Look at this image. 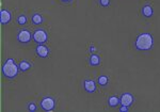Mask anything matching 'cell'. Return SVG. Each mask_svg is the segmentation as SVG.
I'll use <instances>...</instances> for the list:
<instances>
[{"mask_svg":"<svg viewBox=\"0 0 160 112\" xmlns=\"http://www.w3.org/2000/svg\"><path fill=\"white\" fill-rule=\"evenodd\" d=\"M136 48L138 50L141 51H145V50H149V49L153 48L154 45V38L151 33H141V34L138 35L136 40Z\"/></svg>","mask_w":160,"mask_h":112,"instance_id":"cell-1","label":"cell"},{"mask_svg":"<svg viewBox=\"0 0 160 112\" xmlns=\"http://www.w3.org/2000/svg\"><path fill=\"white\" fill-rule=\"evenodd\" d=\"M18 69L19 67H17L14 60L10 58L4 62L3 66H2V74L8 79H14L18 74Z\"/></svg>","mask_w":160,"mask_h":112,"instance_id":"cell-2","label":"cell"},{"mask_svg":"<svg viewBox=\"0 0 160 112\" xmlns=\"http://www.w3.org/2000/svg\"><path fill=\"white\" fill-rule=\"evenodd\" d=\"M41 108L45 111H52L56 108V99L51 96H45L41 100Z\"/></svg>","mask_w":160,"mask_h":112,"instance_id":"cell-3","label":"cell"},{"mask_svg":"<svg viewBox=\"0 0 160 112\" xmlns=\"http://www.w3.org/2000/svg\"><path fill=\"white\" fill-rule=\"evenodd\" d=\"M33 40L38 44H44L48 40L47 31L44 29H37L33 32Z\"/></svg>","mask_w":160,"mask_h":112,"instance_id":"cell-4","label":"cell"},{"mask_svg":"<svg viewBox=\"0 0 160 112\" xmlns=\"http://www.w3.org/2000/svg\"><path fill=\"white\" fill-rule=\"evenodd\" d=\"M16 38H17V41H18L19 43H22V44H28V43H30L31 38H32V36H31V32H30L29 30L22 29V30L18 31Z\"/></svg>","mask_w":160,"mask_h":112,"instance_id":"cell-5","label":"cell"},{"mask_svg":"<svg viewBox=\"0 0 160 112\" xmlns=\"http://www.w3.org/2000/svg\"><path fill=\"white\" fill-rule=\"evenodd\" d=\"M35 53H37V54L40 58H47L50 53V50H49V48L46 47L43 44H38L37 46V48H35Z\"/></svg>","mask_w":160,"mask_h":112,"instance_id":"cell-6","label":"cell"},{"mask_svg":"<svg viewBox=\"0 0 160 112\" xmlns=\"http://www.w3.org/2000/svg\"><path fill=\"white\" fill-rule=\"evenodd\" d=\"M120 103H121V105H123V106H127V107L131 106L133 103L132 95L129 94V93H124V94L121 96Z\"/></svg>","mask_w":160,"mask_h":112,"instance_id":"cell-7","label":"cell"},{"mask_svg":"<svg viewBox=\"0 0 160 112\" xmlns=\"http://www.w3.org/2000/svg\"><path fill=\"white\" fill-rule=\"evenodd\" d=\"M0 19H1V24L2 25H7L11 22L12 19V14L9 10L3 9L1 10V15H0Z\"/></svg>","mask_w":160,"mask_h":112,"instance_id":"cell-8","label":"cell"},{"mask_svg":"<svg viewBox=\"0 0 160 112\" xmlns=\"http://www.w3.org/2000/svg\"><path fill=\"white\" fill-rule=\"evenodd\" d=\"M83 87L88 93H94L96 91V85L93 80H86L83 83Z\"/></svg>","mask_w":160,"mask_h":112,"instance_id":"cell-9","label":"cell"},{"mask_svg":"<svg viewBox=\"0 0 160 112\" xmlns=\"http://www.w3.org/2000/svg\"><path fill=\"white\" fill-rule=\"evenodd\" d=\"M31 22H32L33 25H41L44 22V18L41 14L38 13H34V14L31 16Z\"/></svg>","mask_w":160,"mask_h":112,"instance_id":"cell-10","label":"cell"},{"mask_svg":"<svg viewBox=\"0 0 160 112\" xmlns=\"http://www.w3.org/2000/svg\"><path fill=\"white\" fill-rule=\"evenodd\" d=\"M100 62H102V60H100V58L97 54H92L89 59V63L91 66H98L100 64Z\"/></svg>","mask_w":160,"mask_h":112,"instance_id":"cell-11","label":"cell"},{"mask_svg":"<svg viewBox=\"0 0 160 112\" xmlns=\"http://www.w3.org/2000/svg\"><path fill=\"white\" fill-rule=\"evenodd\" d=\"M18 67L22 72H27L28 69H31V63L29 61H27V60H22V61L19 63Z\"/></svg>","mask_w":160,"mask_h":112,"instance_id":"cell-12","label":"cell"},{"mask_svg":"<svg viewBox=\"0 0 160 112\" xmlns=\"http://www.w3.org/2000/svg\"><path fill=\"white\" fill-rule=\"evenodd\" d=\"M142 14L144 15L145 17H151L152 15L154 14V11H153V8L151 6H145L142 8Z\"/></svg>","mask_w":160,"mask_h":112,"instance_id":"cell-13","label":"cell"},{"mask_svg":"<svg viewBox=\"0 0 160 112\" xmlns=\"http://www.w3.org/2000/svg\"><path fill=\"white\" fill-rule=\"evenodd\" d=\"M118 104H120V99L117 97V96H111L108 99V105L110 107H117Z\"/></svg>","mask_w":160,"mask_h":112,"instance_id":"cell-14","label":"cell"},{"mask_svg":"<svg viewBox=\"0 0 160 112\" xmlns=\"http://www.w3.org/2000/svg\"><path fill=\"white\" fill-rule=\"evenodd\" d=\"M26 23H27V16H26L25 14H22L17 17V24L18 25L24 26V25H26Z\"/></svg>","mask_w":160,"mask_h":112,"instance_id":"cell-15","label":"cell"},{"mask_svg":"<svg viewBox=\"0 0 160 112\" xmlns=\"http://www.w3.org/2000/svg\"><path fill=\"white\" fill-rule=\"evenodd\" d=\"M98 83L100 85H107V83H108V77L107 76H100L98 78Z\"/></svg>","mask_w":160,"mask_h":112,"instance_id":"cell-16","label":"cell"},{"mask_svg":"<svg viewBox=\"0 0 160 112\" xmlns=\"http://www.w3.org/2000/svg\"><path fill=\"white\" fill-rule=\"evenodd\" d=\"M99 4L104 8H107L110 6V0H99Z\"/></svg>","mask_w":160,"mask_h":112,"instance_id":"cell-17","label":"cell"},{"mask_svg":"<svg viewBox=\"0 0 160 112\" xmlns=\"http://www.w3.org/2000/svg\"><path fill=\"white\" fill-rule=\"evenodd\" d=\"M28 110H29V111H33V112L37 111V106H35L33 103H31V104L28 105Z\"/></svg>","mask_w":160,"mask_h":112,"instance_id":"cell-18","label":"cell"},{"mask_svg":"<svg viewBox=\"0 0 160 112\" xmlns=\"http://www.w3.org/2000/svg\"><path fill=\"white\" fill-rule=\"evenodd\" d=\"M120 110H121V111H128V107H127V106H123V105H122V107H121Z\"/></svg>","mask_w":160,"mask_h":112,"instance_id":"cell-19","label":"cell"},{"mask_svg":"<svg viewBox=\"0 0 160 112\" xmlns=\"http://www.w3.org/2000/svg\"><path fill=\"white\" fill-rule=\"evenodd\" d=\"M93 50H95V47H90V51H91V53H94Z\"/></svg>","mask_w":160,"mask_h":112,"instance_id":"cell-20","label":"cell"},{"mask_svg":"<svg viewBox=\"0 0 160 112\" xmlns=\"http://www.w3.org/2000/svg\"><path fill=\"white\" fill-rule=\"evenodd\" d=\"M62 2H71L72 0H61Z\"/></svg>","mask_w":160,"mask_h":112,"instance_id":"cell-21","label":"cell"}]
</instances>
